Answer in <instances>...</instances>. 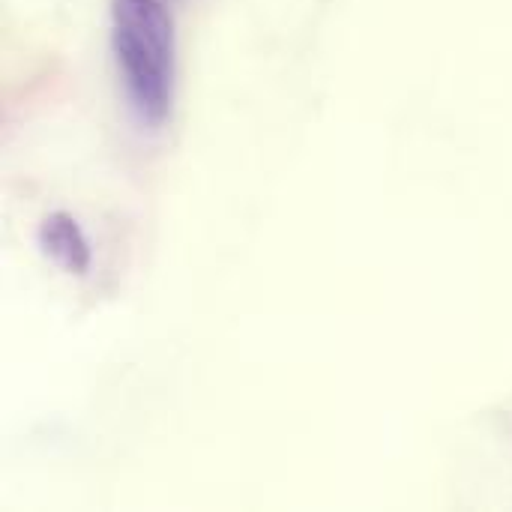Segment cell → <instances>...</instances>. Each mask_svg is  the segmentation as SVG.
Returning <instances> with one entry per match:
<instances>
[{
	"label": "cell",
	"mask_w": 512,
	"mask_h": 512,
	"mask_svg": "<svg viewBox=\"0 0 512 512\" xmlns=\"http://www.w3.org/2000/svg\"><path fill=\"white\" fill-rule=\"evenodd\" d=\"M111 54L132 114L159 129L177 87V21L168 0H114Z\"/></svg>",
	"instance_id": "1"
},
{
	"label": "cell",
	"mask_w": 512,
	"mask_h": 512,
	"mask_svg": "<svg viewBox=\"0 0 512 512\" xmlns=\"http://www.w3.org/2000/svg\"><path fill=\"white\" fill-rule=\"evenodd\" d=\"M36 243H39L42 255L69 276H87L93 267L90 237L81 228V222L66 210H57L42 219V225L36 231Z\"/></svg>",
	"instance_id": "2"
}]
</instances>
